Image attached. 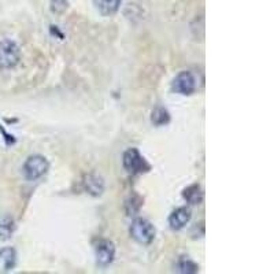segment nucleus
Wrapping results in <instances>:
<instances>
[{"label": "nucleus", "mask_w": 274, "mask_h": 274, "mask_svg": "<svg viewBox=\"0 0 274 274\" xmlns=\"http://www.w3.org/2000/svg\"><path fill=\"white\" fill-rule=\"evenodd\" d=\"M92 3L102 15L110 17L121 9L122 0H92Z\"/></svg>", "instance_id": "6e6552de"}, {"label": "nucleus", "mask_w": 274, "mask_h": 274, "mask_svg": "<svg viewBox=\"0 0 274 274\" xmlns=\"http://www.w3.org/2000/svg\"><path fill=\"white\" fill-rule=\"evenodd\" d=\"M151 122L155 127H163L167 125L170 122V114L169 111L163 107H157L151 114Z\"/></svg>", "instance_id": "9b49d317"}, {"label": "nucleus", "mask_w": 274, "mask_h": 274, "mask_svg": "<svg viewBox=\"0 0 274 274\" xmlns=\"http://www.w3.org/2000/svg\"><path fill=\"white\" fill-rule=\"evenodd\" d=\"M49 170V162L43 155H32L23 163L22 171L28 181H36L41 179Z\"/></svg>", "instance_id": "f257e3e1"}, {"label": "nucleus", "mask_w": 274, "mask_h": 274, "mask_svg": "<svg viewBox=\"0 0 274 274\" xmlns=\"http://www.w3.org/2000/svg\"><path fill=\"white\" fill-rule=\"evenodd\" d=\"M171 88L180 95H192L197 89V77L192 71H181L173 80Z\"/></svg>", "instance_id": "39448f33"}, {"label": "nucleus", "mask_w": 274, "mask_h": 274, "mask_svg": "<svg viewBox=\"0 0 274 274\" xmlns=\"http://www.w3.org/2000/svg\"><path fill=\"white\" fill-rule=\"evenodd\" d=\"M183 197L189 205H201L203 199H205V193H203V189H202L201 185L193 184V185H189V187L184 189Z\"/></svg>", "instance_id": "1a4fd4ad"}, {"label": "nucleus", "mask_w": 274, "mask_h": 274, "mask_svg": "<svg viewBox=\"0 0 274 274\" xmlns=\"http://www.w3.org/2000/svg\"><path fill=\"white\" fill-rule=\"evenodd\" d=\"M122 165H123V169L132 176L147 173L151 169L150 163L145 161V158L140 154L137 148H131V150L125 151L123 158H122Z\"/></svg>", "instance_id": "f03ea898"}, {"label": "nucleus", "mask_w": 274, "mask_h": 274, "mask_svg": "<svg viewBox=\"0 0 274 274\" xmlns=\"http://www.w3.org/2000/svg\"><path fill=\"white\" fill-rule=\"evenodd\" d=\"M0 261L5 270H11L15 266V251L13 248H6L0 251Z\"/></svg>", "instance_id": "ddd939ff"}, {"label": "nucleus", "mask_w": 274, "mask_h": 274, "mask_svg": "<svg viewBox=\"0 0 274 274\" xmlns=\"http://www.w3.org/2000/svg\"><path fill=\"white\" fill-rule=\"evenodd\" d=\"M192 218L191 210L188 207H179L176 209L169 217V225L173 231H181L189 223Z\"/></svg>", "instance_id": "0eeeda50"}, {"label": "nucleus", "mask_w": 274, "mask_h": 274, "mask_svg": "<svg viewBox=\"0 0 274 274\" xmlns=\"http://www.w3.org/2000/svg\"><path fill=\"white\" fill-rule=\"evenodd\" d=\"M84 185H85V189H87L91 195L99 196L102 195V192L105 189V184H103V180L97 176H88L85 181H84Z\"/></svg>", "instance_id": "9d476101"}, {"label": "nucleus", "mask_w": 274, "mask_h": 274, "mask_svg": "<svg viewBox=\"0 0 274 274\" xmlns=\"http://www.w3.org/2000/svg\"><path fill=\"white\" fill-rule=\"evenodd\" d=\"M96 262L102 267H107L111 265L115 258V245L110 240H101L95 247Z\"/></svg>", "instance_id": "423d86ee"}, {"label": "nucleus", "mask_w": 274, "mask_h": 274, "mask_svg": "<svg viewBox=\"0 0 274 274\" xmlns=\"http://www.w3.org/2000/svg\"><path fill=\"white\" fill-rule=\"evenodd\" d=\"M177 269H179L180 273L192 274V273H197V271H199V266L196 265L193 261H191V259L183 258V259H180L179 261Z\"/></svg>", "instance_id": "4468645a"}, {"label": "nucleus", "mask_w": 274, "mask_h": 274, "mask_svg": "<svg viewBox=\"0 0 274 274\" xmlns=\"http://www.w3.org/2000/svg\"><path fill=\"white\" fill-rule=\"evenodd\" d=\"M67 6H69L67 0H49V7H51V11L54 14L65 13Z\"/></svg>", "instance_id": "2eb2a0df"}, {"label": "nucleus", "mask_w": 274, "mask_h": 274, "mask_svg": "<svg viewBox=\"0 0 274 274\" xmlns=\"http://www.w3.org/2000/svg\"><path fill=\"white\" fill-rule=\"evenodd\" d=\"M129 232H131L132 239L143 245L151 244L155 239V228L151 222L144 218H137L132 222Z\"/></svg>", "instance_id": "7ed1b4c3"}, {"label": "nucleus", "mask_w": 274, "mask_h": 274, "mask_svg": "<svg viewBox=\"0 0 274 274\" xmlns=\"http://www.w3.org/2000/svg\"><path fill=\"white\" fill-rule=\"evenodd\" d=\"M21 51L15 41L9 39L0 40V67L13 69L19 63Z\"/></svg>", "instance_id": "20e7f679"}, {"label": "nucleus", "mask_w": 274, "mask_h": 274, "mask_svg": "<svg viewBox=\"0 0 274 274\" xmlns=\"http://www.w3.org/2000/svg\"><path fill=\"white\" fill-rule=\"evenodd\" d=\"M14 221L9 217L0 218V239L7 240L11 237V235L14 233Z\"/></svg>", "instance_id": "f8f14e48"}]
</instances>
